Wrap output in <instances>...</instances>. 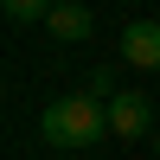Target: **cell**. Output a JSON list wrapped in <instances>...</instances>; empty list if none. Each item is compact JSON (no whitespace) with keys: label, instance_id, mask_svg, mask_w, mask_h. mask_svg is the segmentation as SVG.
Listing matches in <instances>:
<instances>
[{"label":"cell","instance_id":"cell-7","mask_svg":"<svg viewBox=\"0 0 160 160\" xmlns=\"http://www.w3.org/2000/svg\"><path fill=\"white\" fill-rule=\"evenodd\" d=\"M154 154H160V128H154Z\"/></svg>","mask_w":160,"mask_h":160},{"label":"cell","instance_id":"cell-2","mask_svg":"<svg viewBox=\"0 0 160 160\" xmlns=\"http://www.w3.org/2000/svg\"><path fill=\"white\" fill-rule=\"evenodd\" d=\"M109 135H122V141L154 135V102L141 96V90H115L109 96Z\"/></svg>","mask_w":160,"mask_h":160},{"label":"cell","instance_id":"cell-4","mask_svg":"<svg viewBox=\"0 0 160 160\" xmlns=\"http://www.w3.org/2000/svg\"><path fill=\"white\" fill-rule=\"evenodd\" d=\"M90 26H96V19H90V7H77V0H58V7L45 13V32L58 38V45H83Z\"/></svg>","mask_w":160,"mask_h":160},{"label":"cell","instance_id":"cell-1","mask_svg":"<svg viewBox=\"0 0 160 160\" xmlns=\"http://www.w3.org/2000/svg\"><path fill=\"white\" fill-rule=\"evenodd\" d=\"M102 135H109V102H96L90 90L45 102V115H38V141L58 148V154H83V148H96Z\"/></svg>","mask_w":160,"mask_h":160},{"label":"cell","instance_id":"cell-6","mask_svg":"<svg viewBox=\"0 0 160 160\" xmlns=\"http://www.w3.org/2000/svg\"><path fill=\"white\" fill-rule=\"evenodd\" d=\"M83 90H90L96 102H109V96H115V71H90V83H83Z\"/></svg>","mask_w":160,"mask_h":160},{"label":"cell","instance_id":"cell-5","mask_svg":"<svg viewBox=\"0 0 160 160\" xmlns=\"http://www.w3.org/2000/svg\"><path fill=\"white\" fill-rule=\"evenodd\" d=\"M0 7H7L13 26H45V13L58 7V0H0Z\"/></svg>","mask_w":160,"mask_h":160},{"label":"cell","instance_id":"cell-8","mask_svg":"<svg viewBox=\"0 0 160 160\" xmlns=\"http://www.w3.org/2000/svg\"><path fill=\"white\" fill-rule=\"evenodd\" d=\"M135 7H148V0H135Z\"/></svg>","mask_w":160,"mask_h":160},{"label":"cell","instance_id":"cell-3","mask_svg":"<svg viewBox=\"0 0 160 160\" xmlns=\"http://www.w3.org/2000/svg\"><path fill=\"white\" fill-rule=\"evenodd\" d=\"M122 58L135 64V71H160V19L122 26Z\"/></svg>","mask_w":160,"mask_h":160}]
</instances>
